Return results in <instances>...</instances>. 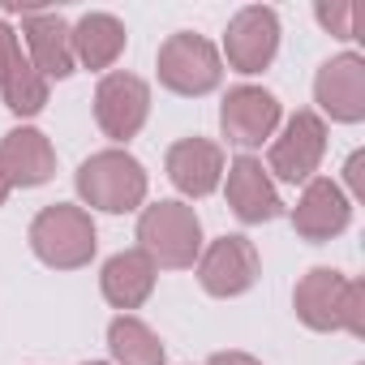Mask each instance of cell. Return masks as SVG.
Listing matches in <instances>:
<instances>
[{"instance_id": "obj_1", "label": "cell", "mask_w": 365, "mask_h": 365, "mask_svg": "<svg viewBox=\"0 0 365 365\" xmlns=\"http://www.w3.org/2000/svg\"><path fill=\"white\" fill-rule=\"evenodd\" d=\"M292 305L309 331H348L356 339L365 335V284L331 267H314L297 284Z\"/></svg>"}, {"instance_id": "obj_2", "label": "cell", "mask_w": 365, "mask_h": 365, "mask_svg": "<svg viewBox=\"0 0 365 365\" xmlns=\"http://www.w3.org/2000/svg\"><path fill=\"white\" fill-rule=\"evenodd\" d=\"M138 250L168 271H185L202 254V224L185 202H155L138 220Z\"/></svg>"}, {"instance_id": "obj_3", "label": "cell", "mask_w": 365, "mask_h": 365, "mask_svg": "<svg viewBox=\"0 0 365 365\" xmlns=\"http://www.w3.org/2000/svg\"><path fill=\"white\" fill-rule=\"evenodd\" d=\"M78 194L86 207L125 215L146 198V172L129 150H99L78 168Z\"/></svg>"}, {"instance_id": "obj_4", "label": "cell", "mask_w": 365, "mask_h": 365, "mask_svg": "<svg viewBox=\"0 0 365 365\" xmlns=\"http://www.w3.org/2000/svg\"><path fill=\"white\" fill-rule=\"evenodd\" d=\"M95 224L82 207H69V202H56V207H43L31 224V250L39 262L56 267V271H78L95 258Z\"/></svg>"}, {"instance_id": "obj_5", "label": "cell", "mask_w": 365, "mask_h": 365, "mask_svg": "<svg viewBox=\"0 0 365 365\" xmlns=\"http://www.w3.org/2000/svg\"><path fill=\"white\" fill-rule=\"evenodd\" d=\"M224 78V65H220V52L215 43H207L202 35H190V31H176L163 39L159 48V82L176 95H207L215 91Z\"/></svg>"}, {"instance_id": "obj_6", "label": "cell", "mask_w": 365, "mask_h": 365, "mask_svg": "<svg viewBox=\"0 0 365 365\" xmlns=\"http://www.w3.org/2000/svg\"><path fill=\"white\" fill-rule=\"evenodd\" d=\"M322 150H327V125L318 112H297L284 133L271 142V159H267V172H275L288 185H301V180H314L318 163H322Z\"/></svg>"}, {"instance_id": "obj_7", "label": "cell", "mask_w": 365, "mask_h": 365, "mask_svg": "<svg viewBox=\"0 0 365 365\" xmlns=\"http://www.w3.org/2000/svg\"><path fill=\"white\" fill-rule=\"evenodd\" d=\"M275 48H279V18H275V9L250 5V9H241L228 22L224 56H228V65L237 73H262L275 61Z\"/></svg>"}, {"instance_id": "obj_8", "label": "cell", "mask_w": 365, "mask_h": 365, "mask_svg": "<svg viewBox=\"0 0 365 365\" xmlns=\"http://www.w3.org/2000/svg\"><path fill=\"white\" fill-rule=\"evenodd\" d=\"M150 112V86L133 73H108L95 91V120L112 142H129Z\"/></svg>"}, {"instance_id": "obj_9", "label": "cell", "mask_w": 365, "mask_h": 365, "mask_svg": "<svg viewBox=\"0 0 365 365\" xmlns=\"http://www.w3.org/2000/svg\"><path fill=\"white\" fill-rule=\"evenodd\" d=\"M258 279V250L245 237H220L198 258V284L211 297H241Z\"/></svg>"}, {"instance_id": "obj_10", "label": "cell", "mask_w": 365, "mask_h": 365, "mask_svg": "<svg viewBox=\"0 0 365 365\" xmlns=\"http://www.w3.org/2000/svg\"><path fill=\"white\" fill-rule=\"evenodd\" d=\"M314 99H318V108H322L331 120L356 125V120L365 116V61H361L356 52H344V56L327 61V65L318 69Z\"/></svg>"}, {"instance_id": "obj_11", "label": "cell", "mask_w": 365, "mask_h": 365, "mask_svg": "<svg viewBox=\"0 0 365 365\" xmlns=\"http://www.w3.org/2000/svg\"><path fill=\"white\" fill-rule=\"evenodd\" d=\"M220 125L232 146H245V150L262 146L279 125V103L262 86H237V91H228V99L220 108Z\"/></svg>"}, {"instance_id": "obj_12", "label": "cell", "mask_w": 365, "mask_h": 365, "mask_svg": "<svg viewBox=\"0 0 365 365\" xmlns=\"http://www.w3.org/2000/svg\"><path fill=\"white\" fill-rule=\"evenodd\" d=\"M352 220V202L344 198V190L335 185V180H305V194L301 202L292 207V228L297 237L305 241H331L348 228Z\"/></svg>"}, {"instance_id": "obj_13", "label": "cell", "mask_w": 365, "mask_h": 365, "mask_svg": "<svg viewBox=\"0 0 365 365\" xmlns=\"http://www.w3.org/2000/svg\"><path fill=\"white\" fill-rule=\"evenodd\" d=\"M56 172V150L39 129H14L0 138V176L9 180V190H35Z\"/></svg>"}, {"instance_id": "obj_14", "label": "cell", "mask_w": 365, "mask_h": 365, "mask_svg": "<svg viewBox=\"0 0 365 365\" xmlns=\"http://www.w3.org/2000/svg\"><path fill=\"white\" fill-rule=\"evenodd\" d=\"M224 176V150L207 138H180L168 150V180L185 194V198H207L215 194Z\"/></svg>"}, {"instance_id": "obj_15", "label": "cell", "mask_w": 365, "mask_h": 365, "mask_svg": "<svg viewBox=\"0 0 365 365\" xmlns=\"http://www.w3.org/2000/svg\"><path fill=\"white\" fill-rule=\"evenodd\" d=\"M228 207L237 211V220L245 224H267L279 215V194L271 185L267 168L254 159V155H241L232 168H228Z\"/></svg>"}, {"instance_id": "obj_16", "label": "cell", "mask_w": 365, "mask_h": 365, "mask_svg": "<svg viewBox=\"0 0 365 365\" xmlns=\"http://www.w3.org/2000/svg\"><path fill=\"white\" fill-rule=\"evenodd\" d=\"M22 35L31 48V65L43 78H69L73 73V43H69V22L61 14H22Z\"/></svg>"}, {"instance_id": "obj_17", "label": "cell", "mask_w": 365, "mask_h": 365, "mask_svg": "<svg viewBox=\"0 0 365 365\" xmlns=\"http://www.w3.org/2000/svg\"><path fill=\"white\" fill-rule=\"evenodd\" d=\"M99 288L108 297V305L116 309H138L150 292H155V262L142 254V250H125L116 258H108L103 275H99Z\"/></svg>"}, {"instance_id": "obj_18", "label": "cell", "mask_w": 365, "mask_h": 365, "mask_svg": "<svg viewBox=\"0 0 365 365\" xmlns=\"http://www.w3.org/2000/svg\"><path fill=\"white\" fill-rule=\"evenodd\" d=\"M73 61L86 69H112L116 56L125 52V26L112 14H86L78 26H69Z\"/></svg>"}, {"instance_id": "obj_19", "label": "cell", "mask_w": 365, "mask_h": 365, "mask_svg": "<svg viewBox=\"0 0 365 365\" xmlns=\"http://www.w3.org/2000/svg\"><path fill=\"white\" fill-rule=\"evenodd\" d=\"M108 348H112L116 365H163V344H159V335H155L142 318H133V314L112 318V327H108Z\"/></svg>"}, {"instance_id": "obj_20", "label": "cell", "mask_w": 365, "mask_h": 365, "mask_svg": "<svg viewBox=\"0 0 365 365\" xmlns=\"http://www.w3.org/2000/svg\"><path fill=\"white\" fill-rule=\"evenodd\" d=\"M0 95H5V108H9V112L35 116V112H43V103H48V78H43L26 56H18V65L9 69V78L0 82Z\"/></svg>"}, {"instance_id": "obj_21", "label": "cell", "mask_w": 365, "mask_h": 365, "mask_svg": "<svg viewBox=\"0 0 365 365\" xmlns=\"http://www.w3.org/2000/svg\"><path fill=\"white\" fill-rule=\"evenodd\" d=\"M356 14H361L356 5H331V9H327V5H318V22H322L327 31H335L339 39H356V26H352V22H356Z\"/></svg>"}, {"instance_id": "obj_22", "label": "cell", "mask_w": 365, "mask_h": 365, "mask_svg": "<svg viewBox=\"0 0 365 365\" xmlns=\"http://www.w3.org/2000/svg\"><path fill=\"white\" fill-rule=\"evenodd\" d=\"M18 56H22V48H18L14 26H9V22H0V82L9 78V69L18 65Z\"/></svg>"}, {"instance_id": "obj_23", "label": "cell", "mask_w": 365, "mask_h": 365, "mask_svg": "<svg viewBox=\"0 0 365 365\" xmlns=\"http://www.w3.org/2000/svg\"><path fill=\"white\" fill-rule=\"evenodd\" d=\"M344 176H348V190H352L356 198H365V150H356V155L348 159Z\"/></svg>"}, {"instance_id": "obj_24", "label": "cell", "mask_w": 365, "mask_h": 365, "mask_svg": "<svg viewBox=\"0 0 365 365\" xmlns=\"http://www.w3.org/2000/svg\"><path fill=\"white\" fill-rule=\"evenodd\" d=\"M207 365H262L258 356H250V352H215Z\"/></svg>"}, {"instance_id": "obj_25", "label": "cell", "mask_w": 365, "mask_h": 365, "mask_svg": "<svg viewBox=\"0 0 365 365\" xmlns=\"http://www.w3.org/2000/svg\"><path fill=\"white\" fill-rule=\"evenodd\" d=\"M5 198H9V180L0 176V207H5Z\"/></svg>"}, {"instance_id": "obj_26", "label": "cell", "mask_w": 365, "mask_h": 365, "mask_svg": "<svg viewBox=\"0 0 365 365\" xmlns=\"http://www.w3.org/2000/svg\"><path fill=\"white\" fill-rule=\"evenodd\" d=\"M91 365H103V361H91Z\"/></svg>"}]
</instances>
